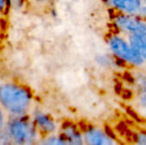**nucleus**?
<instances>
[{
  "label": "nucleus",
  "instance_id": "423d86ee",
  "mask_svg": "<svg viewBox=\"0 0 146 145\" xmlns=\"http://www.w3.org/2000/svg\"><path fill=\"white\" fill-rule=\"evenodd\" d=\"M108 4L126 13H136L140 11L142 4L140 0H106Z\"/></svg>",
  "mask_w": 146,
  "mask_h": 145
},
{
  "label": "nucleus",
  "instance_id": "6e6552de",
  "mask_svg": "<svg viewBox=\"0 0 146 145\" xmlns=\"http://www.w3.org/2000/svg\"><path fill=\"white\" fill-rule=\"evenodd\" d=\"M130 45L140 54V56L146 60V37L138 36V35H131Z\"/></svg>",
  "mask_w": 146,
  "mask_h": 145
},
{
  "label": "nucleus",
  "instance_id": "f3484780",
  "mask_svg": "<svg viewBox=\"0 0 146 145\" xmlns=\"http://www.w3.org/2000/svg\"><path fill=\"white\" fill-rule=\"evenodd\" d=\"M128 112H129V113H133V111H132L131 109H128ZM134 117L138 119V115H135V114H134Z\"/></svg>",
  "mask_w": 146,
  "mask_h": 145
},
{
  "label": "nucleus",
  "instance_id": "20e7f679",
  "mask_svg": "<svg viewBox=\"0 0 146 145\" xmlns=\"http://www.w3.org/2000/svg\"><path fill=\"white\" fill-rule=\"evenodd\" d=\"M115 22L118 27L127 32H130L131 35L146 37V24L139 20L129 16L120 15L116 18Z\"/></svg>",
  "mask_w": 146,
  "mask_h": 145
},
{
  "label": "nucleus",
  "instance_id": "4468645a",
  "mask_svg": "<svg viewBox=\"0 0 146 145\" xmlns=\"http://www.w3.org/2000/svg\"><path fill=\"white\" fill-rule=\"evenodd\" d=\"M6 6V0H0V12L5 8Z\"/></svg>",
  "mask_w": 146,
  "mask_h": 145
},
{
  "label": "nucleus",
  "instance_id": "ddd939ff",
  "mask_svg": "<svg viewBox=\"0 0 146 145\" xmlns=\"http://www.w3.org/2000/svg\"><path fill=\"white\" fill-rule=\"evenodd\" d=\"M137 142L140 144H146V134H139L137 136Z\"/></svg>",
  "mask_w": 146,
  "mask_h": 145
},
{
  "label": "nucleus",
  "instance_id": "9b49d317",
  "mask_svg": "<svg viewBox=\"0 0 146 145\" xmlns=\"http://www.w3.org/2000/svg\"><path fill=\"white\" fill-rule=\"evenodd\" d=\"M137 83H138L139 87H140L144 93H146V77L145 75H139V77H137Z\"/></svg>",
  "mask_w": 146,
  "mask_h": 145
},
{
  "label": "nucleus",
  "instance_id": "f257e3e1",
  "mask_svg": "<svg viewBox=\"0 0 146 145\" xmlns=\"http://www.w3.org/2000/svg\"><path fill=\"white\" fill-rule=\"evenodd\" d=\"M0 103L9 112L21 115L29 109L31 95L25 89L19 85L4 83L0 85Z\"/></svg>",
  "mask_w": 146,
  "mask_h": 145
},
{
  "label": "nucleus",
  "instance_id": "dca6fc26",
  "mask_svg": "<svg viewBox=\"0 0 146 145\" xmlns=\"http://www.w3.org/2000/svg\"><path fill=\"white\" fill-rule=\"evenodd\" d=\"M2 126H3V114H2V111L0 109V129L2 128Z\"/></svg>",
  "mask_w": 146,
  "mask_h": 145
},
{
  "label": "nucleus",
  "instance_id": "39448f33",
  "mask_svg": "<svg viewBox=\"0 0 146 145\" xmlns=\"http://www.w3.org/2000/svg\"><path fill=\"white\" fill-rule=\"evenodd\" d=\"M86 140L88 143L94 145H110L113 144V138L108 133H104L100 129H88L86 132Z\"/></svg>",
  "mask_w": 146,
  "mask_h": 145
},
{
  "label": "nucleus",
  "instance_id": "2eb2a0df",
  "mask_svg": "<svg viewBox=\"0 0 146 145\" xmlns=\"http://www.w3.org/2000/svg\"><path fill=\"white\" fill-rule=\"evenodd\" d=\"M140 103L142 105H146V93L140 97Z\"/></svg>",
  "mask_w": 146,
  "mask_h": 145
},
{
  "label": "nucleus",
  "instance_id": "7ed1b4c3",
  "mask_svg": "<svg viewBox=\"0 0 146 145\" xmlns=\"http://www.w3.org/2000/svg\"><path fill=\"white\" fill-rule=\"evenodd\" d=\"M8 130L10 136L19 143H30L36 136L34 126L25 118H17L12 120Z\"/></svg>",
  "mask_w": 146,
  "mask_h": 145
},
{
  "label": "nucleus",
  "instance_id": "9d476101",
  "mask_svg": "<svg viewBox=\"0 0 146 145\" xmlns=\"http://www.w3.org/2000/svg\"><path fill=\"white\" fill-rule=\"evenodd\" d=\"M117 130L120 132V134H122L123 136H125L126 138H133V134L131 133V131L124 125L123 123H120L117 126Z\"/></svg>",
  "mask_w": 146,
  "mask_h": 145
},
{
  "label": "nucleus",
  "instance_id": "f03ea898",
  "mask_svg": "<svg viewBox=\"0 0 146 145\" xmlns=\"http://www.w3.org/2000/svg\"><path fill=\"white\" fill-rule=\"evenodd\" d=\"M110 46L112 52L123 61L138 66L143 63V58L131 45H128L119 37H112L110 41Z\"/></svg>",
  "mask_w": 146,
  "mask_h": 145
},
{
  "label": "nucleus",
  "instance_id": "1a4fd4ad",
  "mask_svg": "<svg viewBox=\"0 0 146 145\" xmlns=\"http://www.w3.org/2000/svg\"><path fill=\"white\" fill-rule=\"evenodd\" d=\"M65 139H67L69 142L74 144H81L83 142L82 140V136L80 135V133L73 127V126H67L65 128Z\"/></svg>",
  "mask_w": 146,
  "mask_h": 145
},
{
  "label": "nucleus",
  "instance_id": "f8f14e48",
  "mask_svg": "<svg viewBox=\"0 0 146 145\" xmlns=\"http://www.w3.org/2000/svg\"><path fill=\"white\" fill-rule=\"evenodd\" d=\"M48 143H51V144H64V143H66V139H62V138H57V137H52L51 139H49L48 141Z\"/></svg>",
  "mask_w": 146,
  "mask_h": 145
},
{
  "label": "nucleus",
  "instance_id": "0eeeda50",
  "mask_svg": "<svg viewBox=\"0 0 146 145\" xmlns=\"http://www.w3.org/2000/svg\"><path fill=\"white\" fill-rule=\"evenodd\" d=\"M35 121L36 123L46 132H52L55 130V123L47 114L42 112H37L35 114Z\"/></svg>",
  "mask_w": 146,
  "mask_h": 145
}]
</instances>
